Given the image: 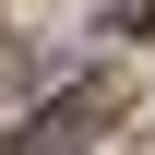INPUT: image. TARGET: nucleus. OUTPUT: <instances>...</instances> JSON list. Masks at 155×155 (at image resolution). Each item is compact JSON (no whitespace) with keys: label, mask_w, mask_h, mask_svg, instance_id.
Masks as SVG:
<instances>
[{"label":"nucleus","mask_w":155,"mask_h":155,"mask_svg":"<svg viewBox=\"0 0 155 155\" xmlns=\"http://www.w3.org/2000/svg\"><path fill=\"white\" fill-rule=\"evenodd\" d=\"M107 131V96H60V107H36V131H12L0 155H84Z\"/></svg>","instance_id":"1"}]
</instances>
